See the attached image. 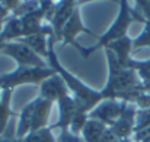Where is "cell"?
<instances>
[{
  "mask_svg": "<svg viewBox=\"0 0 150 142\" xmlns=\"http://www.w3.org/2000/svg\"><path fill=\"white\" fill-rule=\"evenodd\" d=\"M7 51L16 58L19 59L21 62H25V64H41L40 58L35 55V52L25 44H16V45H10L7 48Z\"/></svg>",
  "mask_w": 150,
  "mask_h": 142,
  "instance_id": "6da1fadb",
  "label": "cell"
},
{
  "mask_svg": "<svg viewBox=\"0 0 150 142\" xmlns=\"http://www.w3.org/2000/svg\"><path fill=\"white\" fill-rule=\"evenodd\" d=\"M23 142H54V138L48 129L42 128V129L34 131V134H31Z\"/></svg>",
  "mask_w": 150,
  "mask_h": 142,
  "instance_id": "3957f363",
  "label": "cell"
},
{
  "mask_svg": "<svg viewBox=\"0 0 150 142\" xmlns=\"http://www.w3.org/2000/svg\"><path fill=\"white\" fill-rule=\"evenodd\" d=\"M61 142H80L79 138H76L74 135H70V134H64L63 138H61Z\"/></svg>",
  "mask_w": 150,
  "mask_h": 142,
  "instance_id": "277c9868",
  "label": "cell"
},
{
  "mask_svg": "<svg viewBox=\"0 0 150 142\" xmlns=\"http://www.w3.org/2000/svg\"><path fill=\"white\" fill-rule=\"evenodd\" d=\"M105 128L102 126L100 122H88L83 128V134H85V139L88 142H99L103 135H105Z\"/></svg>",
  "mask_w": 150,
  "mask_h": 142,
  "instance_id": "7a4b0ae2",
  "label": "cell"
}]
</instances>
